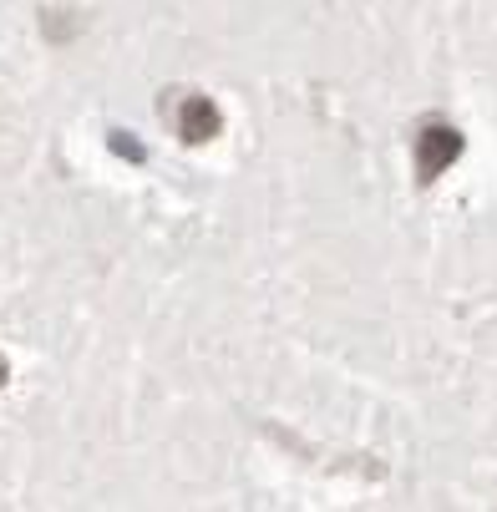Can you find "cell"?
<instances>
[{
  "mask_svg": "<svg viewBox=\"0 0 497 512\" xmlns=\"http://www.w3.org/2000/svg\"><path fill=\"white\" fill-rule=\"evenodd\" d=\"M411 148H416V178L421 183H437L457 158H462V132L442 117H426L411 137Z\"/></svg>",
  "mask_w": 497,
  "mask_h": 512,
  "instance_id": "1",
  "label": "cell"
},
{
  "mask_svg": "<svg viewBox=\"0 0 497 512\" xmlns=\"http://www.w3.org/2000/svg\"><path fill=\"white\" fill-rule=\"evenodd\" d=\"M173 127H178L183 142H208V137H219L224 117L203 92H178L173 97Z\"/></svg>",
  "mask_w": 497,
  "mask_h": 512,
  "instance_id": "2",
  "label": "cell"
},
{
  "mask_svg": "<svg viewBox=\"0 0 497 512\" xmlns=\"http://www.w3.org/2000/svg\"><path fill=\"white\" fill-rule=\"evenodd\" d=\"M0 376H6V365H0Z\"/></svg>",
  "mask_w": 497,
  "mask_h": 512,
  "instance_id": "3",
  "label": "cell"
}]
</instances>
